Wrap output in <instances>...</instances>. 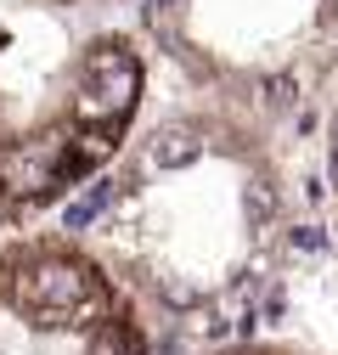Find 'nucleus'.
Wrapping results in <instances>:
<instances>
[{
    "label": "nucleus",
    "mask_w": 338,
    "mask_h": 355,
    "mask_svg": "<svg viewBox=\"0 0 338 355\" xmlns=\"http://www.w3.org/2000/svg\"><path fill=\"white\" fill-rule=\"evenodd\" d=\"M293 248L321 254V248H327V232H321V226H299V232H293Z\"/></svg>",
    "instance_id": "5"
},
{
    "label": "nucleus",
    "mask_w": 338,
    "mask_h": 355,
    "mask_svg": "<svg viewBox=\"0 0 338 355\" xmlns=\"http://www.w3.org/2000/svg\"><path fill=\"white\" fill-rule=\"evenodd\" d=\"M260 96H265L271 107H293V102H299V73H287V68H282V73H265V79H260Z\"/></svg>",
    "instance_id": "2"
},
{
    "label": "nucleus",
    "mask_w": 338,
    "mask_h": 355,
    "mask_svg": "<svg viewBox=\"0 0 338 355\" xmlns=\"http://www.w3.org/2000/svg\"><path fill=\"white\" fill-rule=\"evenodd\" d=\"M107 203H113V181H91V187H84V192L62 209V226H68V232H84L91 220H102Z\"/></svg>",
    "instance_id": "1"
},
{
    "label": "nucleus",
    "mask_w": 338,
    "mask_h": 355,
    "mask_svg": "<svg viewBox=\"0 0 338 355\" xmlns=\"http://www.w3.org/2000/svg\"><path fill=\"white\" fill-rule=\"evenodd\" d=\"M91 355H141V344H136L130 333H118V327H102V333L91 338Z\"/></svg>",
    "instance_id": "3"
},
{
    "label": "nucleus",
    "mask_w": 338,
    "mask_h": 355,
    "mask_svg": "<svg viewBox=\"0 0 338 355\" xmlns=\"http://www.w3.org/2000/svg\"><path fill=\"white\" fill-rule=\"evenodd\" d=\"M265 214H276V198H265L260 187H248V220H254V226H265Z\"/></svg>",
    "instance_id": "4"
},
{
    "label": "nucleus",
    "mask_w": 338,
    "mask_h": 355,
    "mask_svg": "<svg viewBox=\"0 0 338 355\" xmlns=\"http://www.w3.org/2000/svg\"><path fill=\"white\" fill-rule=\"evenodd\" d=\"M332 187H338V141H332Z\"/></svg>",
    "instance_id": "6"
}]
</instances>
